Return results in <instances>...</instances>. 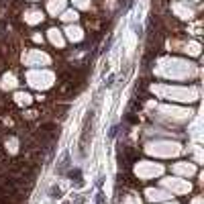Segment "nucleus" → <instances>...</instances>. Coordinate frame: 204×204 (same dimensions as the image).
Segmentation results:
<instances>
[{"label":"nucleus","instance_id":"obj_1","mask_svg":"<svg viewBox=\"0 0 204 204\" xmlns=\"http://www.w3.org/2000/svg\"><path fill=\"white\" fill-rule=\"evenodd\" d=\"M96 204H104V194H96Z\"/></svg>","mask_w":204,"mask_h":204},{"label":"nucleus","instance_id":"obj_2","mask_svg":"<svg viewBox=\"0 0 204 204\" xmlns=\"http://www.w3.org/2000/svg\"><path fill=\"white\" fill-rule=\"evenodd\" d=\"M59 188H53V190H51V198H59Z\"/></svg>","mask_w":204,"mask_h":204}]
</instances>
